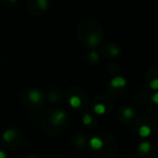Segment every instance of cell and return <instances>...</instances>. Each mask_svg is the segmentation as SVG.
<instances>
[{"label":"cell","instance_id":"cell-10","mask_svg":"<svg viewBox=\"0 0 158 158\" xmlns=\"http://www.w3.org/2000/svg\"><path fill=\"white\" fill-rule=\"evenodd\" d=\"M93 112H94L96 115L102 116V115L105 114V112H106V107H105V105L104 104H101V103L96 104V105H94V106H93Z\"/></svg>","mask_w":158,"mask_h":158},{"label":"cell","instance_id":"cell-4","mask_svg":"<svg viewBox=\"0 0 158 158\" xmlns=\"http://www.w3.org/2000/svg\"><path fill=\"white\" fill-rule=\"evenodd\" d=\"M89 144H90L91 148H92L93 150H95V151H98V150L103 149V147H104V145H105L104 140H103L101 138L96 137V136H95V137H93V138L90 140Z\"/></svg>","mask_w":158,"mask_h":158},{"label":"cell","instance_id":"cell-20","mask_svg":"<svg viewBox=\"0 0 158 158\" xmlns=\"http://www.w3.org/2000/svg\"><path fill=\"white\" fill-rule=\"evenodd\" d=\"M29 158H36V157H34V156H32V157H29Z\"/></svg>","mask_w":158,"mask_h":158},{"label":"cell","instance_id":"cell-6","mask_svg":"<svg viewBox=\"0 0 158 158\" xmlns=\"http://www.w3.org/2000/svg\"><path fill=\"white\" fill-rule=\"evenodd\" d=\"M69 105L72 108L77 109V108H80L81 106L82 101H81V99L80 96H78V95H72L69 98Z\"/></svg>","mask_w":158,"mask_h":158},{"label":"cell","instance_id":"cell-2","mask_svg":"<svg viewBox=\"0 0 158 158\" xmlns=\"http://www.w3.org/2000/svg\"><path fill=\"white\" fill-rule=\"evenodd\" d=\"M28 98L33 104H37L43 99V93L37 89H31L28 93Z\"/></svg>","mask_w":158,"mask_h":158},{"label":"cell","instance_id":"cell-8","mask_svg":"<svg viewBox=\"0 0 158 158\" xmlns=\"http://www.w3.org/2000/svg\"><path fill=\"white\" fill-rule=\"evenodd\" d=\"M2 138L6 142H10L16 138V131L14 129H7L4 131Z\"/></svg>","mask_w":158,"mask_h":158},{"label":"cell","instance_id":"cell-19","mask_svg":"<svg viewBox=\"0 0 158 158\" xmlns=\"http://www.w3.org/2000/svg\"><path fill=\"white\" fill-rule=\"evenodd\" d=\"M10 3H16L17 2V0H10Z\"/></svg>","mask_w":158,"mask_h":158},{"label":"cell","instance_id":"cell-7","mask_svg":"<svg viewBox=\"0 0 158 158\" xmlns=\"http://www.w3.org/2000/svg\"><path fill=\"white\" fill-rule=\"evenodd\" d=\"M138 133L141 138H148L152 134V128L148 125H141L139 128Z\"/></svg>","mask_w":158,"mask_h":158},{"label":"cell","instance_id":"cell-17","mask_svg":"<svg viewBox=\"0 0 158 158\" xmlns=\"http://www.w3.org/2000/svg\"><path fill=\"white\" fill-rule=\"evenodd\" d=\"M152 101L154 105H158V93H153V95L152 97Z\"/></svg>","mask_w":158,"mask_h":158},{"label":"cell","instance_id":"cell-5","mask_svg":"<svg viewBox=\"0 0 158 158\" xmlns=\"http://www.w3.org/2000/svg\"><path fill=\"white\" fill-rule=\"evenodd\" d=\"M87 41H88V44H89L90 46H92V47H96V46H98V45L100 44L101 38H100V36H99L97 34L92 33V34H90V35L88 36Z\"/></svg>","mask_w":158,"mask_h":158},{"label":"cell","instance_id":"cell-18","mask_svg":"<svg viewBox=\"0 0 158 158\" xmlns=\"http://www.w3.org/2000/svg\"><path fill=\"white\" fill-rule=\"evenodd\" d=\"M0 158H8V154L5 151L0 150Z\"/></svg>","mask_w":158,"mask_h":158},{"label":"cell","instance_id":"cell-11","mask_svg":"<svg viewBox=\"0 0 158 158\" xmlns=\"http://www.w3.org/2000/svg\"><path fill=\"white\" fill-rule=\"evenodd\" d=\"M122 114H123L124 117H126L128 119H130V118H132L134 117V110L131 107H126V108L123 109Z\"/></svg>","mask_w":158,"mask_h":158},{"label":"cell","instance_id":"cell-1","mask_svg":"<svg viewBox=\"0 0 158 158\" xmlns=\"http://www.w3.org/2000/svg\"><path fill=\"white\" fill-rule=\"evenodd\" d=\"M67 118V114L65 111H62V110H57L56 111L52 117H51V122L54 126L57 127L59 125L62 124V122Z\"/></svg>","mask_w":158,"mask_h":158},{"label":"cell","instance_id":"cell-3","mask_svg":"<svg viewBox=\"0 0 158 158\" xmlns=\"http://www.w3.org/2000/svg\"><path fill=\"white\" fill-rule=\"evenodd\" d=\"M110 85L113 88H123L127 85V81L121 76H117L110 81Z\"/></svg>","mask_w":158,"mask_h":158},{"label":"cell","instance_id":"cell-12","mask_svg":"<svg viewBox=\"0 0 158 158\" xmlns=\"http://www.w3.org/2000/svg\"><path fill=\"white\" fill-rule=\"evenodd\" d=\"M82 124L85 126H89L93 122V117L90 114H86L82 117Z\"/></svg>","mask_w":158,"mask_h":158},{"label":"cell","instance_id":"cell-13","mask_svg":"<svg viewBox=\"0 0 158 158\" xmlns=\"http://www.w3.org/2000/svg\"><path fill=\"white\" fill-rule=\"evenodd\" d=\"M37 4L42 10H46L48 8V1L47 0H37Z\"/></svg>","mask_w":158,"mask_h":158},{"label":"cell","instance_id":"cell-16","mask_svg":"<svg viewBox=\"0 0 158 158\" xmlns=\"http://www.w3.org/2000/svg\"><path fill=\"white\" fill-rule=\"evenodd\" d=\"M149 86H150V88H151V89H152V90L156 91V90L158 89V79H154V80H152V81L150 82Z\"/></svg>","mask_w":158,"mask_h":158},{"label":"cell","instance_id":"cell-14","mask_svg":"<svg viewBox=\"0 0 158 158\" xmlns=\"http://www.w3.org/2000/svg\"><path fill=\"white\" fill-rule=\"evenodd\" d=\"M109 51H110V54H111L112 57H117L120 53V49L117 45H111Z\"/></svg>","mask_w":158,"mask_h":158},{"label":"cell","instance_id":"cell-15","mask_svg":"<svg viewBox=\"0 0 158 158\" xmlns=\"http://www.w3.org/2000/svg\"><path fill=\"white\" fill-rule=\"evenodd\" d=\"M89 58L91 59L92 62H97L99 59V55L96 51H92L89 55Z\"/></svg>","mask_w":158,"mask_h":158},{"label":"cell","instance_id":"cell-9","mask_svg":"<svg viewBox=\"0 0 158 158\" xmlns=\"http://www.w3.org/2000/svg\"><path fill=\"white\" fill-rule=\"evenodd\" d=\"M139 151L142 153H148L152 150V143L149 141H141L138 147Z\"/></svg>","mask_w":158,"mask_h":158}]
</instances>
